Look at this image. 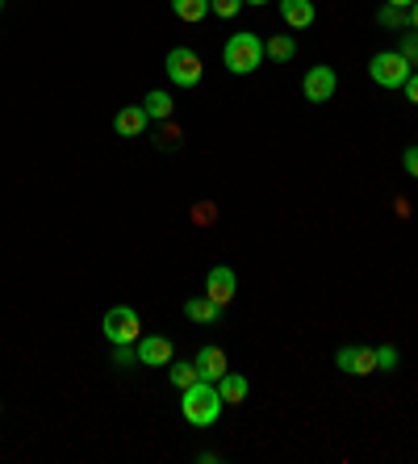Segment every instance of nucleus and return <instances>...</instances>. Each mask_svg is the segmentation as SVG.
<instances>
[{
    "mask_svg": "<svg viewBox=\"0 0 418 464\" xmlns=\"http://www.w3.org/2000/svg\"><path fill=\"white\" fill-rule=\"evenodd\" d=\"M335 364L344 368L347 377H368V372H376V347L347 343V347H339V352H335Z\"/></svg>",
    "mask_w": 418,
    "mask_h": 464,
    "instance_id": "obj_7",
    "label": "nucleus"
},
{
    "mask_svg": "<svg viewBox=\"0 0 418 464\" xmlns=\"http://www.w3.org/2000/svg\"><path fill=\"white\" fill-rule=\"evenodd\" d=\"M134 352H139V364H147V368H168L176 360V347L163 335H142L134 343Z\"/></svg>",
    "mask_w": 418,
    "mask_h": 464,
    "instance_id": "obj_9",
    "label": "nucleus"
},
{
    "mask_svg": "<svg viewBox=\"0 0 418 464\" xmlns=\"http://www.w3.org/2000/svg\"><path fill=\"white\" fill-rule=\"evenodd\" d=\"M376 22L389 25V30H397V25H410V17H406V9H394V5H385V9L376 13Z\"/></svg>",
    "mask_w": 418,
    "mask_h": 464,
    "instance_id": "obj_19",
    "label": "nucleus"
},
{
    "mask_svg": "<svg viewBox=\"0 0 418 464\" xmlns=\"http://www.w3.org/2000/svg\"><path fill=\"white\" fill-rule=\"evenodd\" d=\"M406 17H410V25H414V34H418V0H414V5H410V9H406Z\"/></svg>",
    "mask_w": 418,
    "mask_h": 464,
    "instance_id": "obj_26",
    "label": "nucleus"
},
{
    "mask_svg": "<svg viewBox=\"0 0 418 464\" xmlns=\"http://www.w3.org/2000/svg\"><path fill=\"white\" fill-rule=\"evenodd\" d=\"M385 5H394V9H410L414 0H385Z\"/></svg>",
    "mask_w": 418,
    "mask_h": 464,
    "instance_id": "obj_27",
    "label": "nucleus"
},
{
    "mask_svg": "<svg viewBox=\"0 0 418 464\" xmlns=\"http://www.w3.org/2000/svg\"><path fill=\"white\" fill-rule=\"evenodd\" d=\"M397 54H406L410 63H418V34H402V46H397Z\"/></svg>",
    "mask_w": 418,
    "mask_h": 464,
    "instance_id": "obj_23",
    "label": "nucleus"
},
{
    "mask_svg": "<svg viewBox=\"0 0 418 464\" xmlns=\"http://www.w3.org/2000/svg\"><path fill=\"white\" fill-rule=\"evenodd\" d=\"M238 9H243V0H209V13H218L222 22H230Z\"/></svg>",
    "mask_w": 418,
    "mask_h": 464,
    "instance_id": "obj_21",
    "label": "nucleus"
},
{
    "mask_svg": "<svg viewBox=\"0 0 418 464\" xmlns=\"http://www.w3.org/2000/svg\"><path fill=\"white\" fill-rule=\"evenodd\" d=\"M222 411H226V401L214 381H197V385H189L180 393V414H184V422H193V427H214V422L222 419Z\"/></svg>",
    "mask_w": 418,
    "mask_h": 464,
    "instance_id": "obj_1",
    "label": "nucleus"
},
{
    "mask_svg": "<svg viewBox=\"0 0 418 464\" xmlns=\"http://www.w3.org/2000/svg\"><path fill=\"white\" fill-rule=\"evenodd\" d=\"M397 360H402V356H397V347H376V372H394V368H397Z\"/></svg>",
    "mask_w": 418,
    "mask_h": 464,
    "instance_id": "obj_20",
    "label": "nucleus"
},
{
    "mask_svg": "<svg viewBox=\"0 0 418 464\" xmlns=\"http://www.w3.org/2000/svg\"><path fill=\"white\" fill-rule=\"evenodd\" d=\"M193 364H197V372H201V381H214V385L230 372V360H226L222 347H201Z\"/></svg>",
    "mask_w": 418,
    "mask_h": 464,
    "instance_id": "obj_10",
    "label": "nucleus"
},
{
    "mask_svg": "<svg viewBox=\"0 0 418 464\" xmlns=\"http://www.w3.org/2000/svg\"><path fill=\"white\" fill-rule=\"evenodd\" d=\"M218 393H222L226 406H243L247 393H251V385H247L243 372H226V377L218 381Z\"/></svg>",
    "mask_w": 418,
    "mask_h": 464,
    "instance_id": "obj_14",
    "label": "nucleus"
},
{
    "mask_svg": "<svg viewBox=\"0 0 418 464\" xmlns=\"http://www.w3.org/2000/svg\"><path fill=\"white\" fill-rule=\"evenodd\" d=\"M402 92H406V101L410 105H418V72H410V80L402 84Z\"/></svg>",
    "mask_w": 418,
    "mask_h": 464,
    "instance_id": "obj_25",
    "label": "nucleus"
},
{
    "mask_svg": "<svg viewBox=\"0 0 418 464\" xmlns=\"http://www.w3.org/2000/svg\"><path fill=\"white\" fill-rule=\"evenodd\" d=\"M184 318H189V323L209 326V323H218V318H222V305L209 302V297H189V302H184Z\"/></svg>",
    "mask_w": 418,
    "mask_h": 464,
    "instance_id": "obj_13",
    "label": "nucleus"
},
{
    "mask_svg": "<svg viewBox=\"0 0 418 464\" xmlns=\"http://www.w3.org/2000/svg\"><path fill=\"white\" fill-rule=\"evenodd\" d=\"M134 360H139V352H134V343H118V347H113V364H118V368L134 364Z\"/></svg>",
    "mask_w": 418,
    "mask_h": 464,
    "instance_id": "obj_22",
    "label": "nucleus"
},
{
    "mask_svg": "<svg viewBox=\"0 0 418 464\" xmlns=\"http://www.w3.org/2000/svg\"><path fill=\"white\" fill-rule=\"evenodd\" d=\"M235 293H238V276H235V268H209V276H205V297L209 302H218L226 310V305L235 302Z\"/></svg>",
    "mask_w": 418,
    "mask_h": 464,
    "instance_id": "obj_8",
    "label": "nucleus"
},
{
    "mask_svg": "<svg viewBox=\"0 0 418 464\" xmlns=\"http://www.w3.org/2000/svg\"><path fill=\"white\" fill-rule=\"evenodd\" d=\"M264 59H268V54H264V38H259V34H230L222 46V63H226V72H235V76H251Z\"/></svg>",
    "mask_w": 418,
    "mask_h": 464,
    "instance_id": "obj_2",
    "label": "nucleus"
},
{
    "mask_svg": "<svg viewBox=\"0 0 418 464\" xmlns=\"http://www.w3.org/2000/svg\"><path fill=\"white\" fill-rule=\"evenodd\" d=\"M264 54L277 59V63H289L293 54H297V43H293V34H272L268 43H264Z\"/></svg>",
    "mask_w": 418,
    "mask_h": 464,
    "instance_id": "obj_15",
    "label": "nucleus"
},
{
    "mask_svg": "<svg viewBox=\"0 0 418 464\" xmlns=\"http://www.w3.org/2000/svg\"><path fill=\"white\" fill-rule=\"evenodd\" d=\"M163 72H168V80H172L176 88H197L201 84V76H205L201 54L189 51V46H172L168 59H163Z\"/></svg>",
    "mask_w": 418,
    "mask_h": 464,
    "instance_id": "obj_3",
    "label": "nucleus"
},
{
    "mask_svg": "<svg viewBox=\"0 0 418 464\" xmlns=\"http://www.w3.org/2000/svg\"><path fill=\"white\" fill-rule=\"evenodd\" d=\"M147 126H151V118L142 105H126V109H118V118H113V130H118L122 139H139Z\"/></svg>",
    "mask_w": 418,
    "mask_h": 464,
    "instance_id": "obj_12",
    "label": "nucleus"
},
{
    "mask_svg": "<svg viewBox=\"0 0 418 464\" xmlns=\"http://www.w3.org/2000/svg\"><path fill=\"white\" fill-rule=\"evenodd\" d=\"M168 381H172L176 389H189V385H197L201 381V372H197V364H180V360H172V368H168Z\"/></svg>",
    "mask_w": 418,
    "mask_h": 464,
    "instance_id": "obj_18",
    "label": "nucleus"
},
{
    "mask_svg": "<svg viewBox=\"0 0 418 464\" xmlns=\"http://www.w3.org/2000/svg\"><path fill=\"white\" fill-rule=\"evenodd\" d=\"M368 76L381 88H402L410 80V59L397 51H376L373 63H368Z\"/></svg>",
    "mask_w": 418,
    "mask_h": 464,
    "instance_id": "obj_5",
    "label": "nucleus"
},
{
    "mask_svg": "<svg viewBox=\"0 0 418 464\" xmlns=\"http://www.w3.org/2000/svg\"><path fill=\"white\" fill-rule=\"evenodd\" d=\"M402 168H406L410 176H418V142H414V147H406V151H402Z\"/></svg>",
    "mask_w": 418,
    "mask_h": 464,
    "instance_id": "obj_24",
    "label": "nucleus"
},
{
    "mask_svg": "<svg viewBox=\"0 0 418 464\" xmlns=\"http://www.w3.org/2000/svg\"><path fill=\"white\" fill-rule=\"evenodd\" d=\"M0 9H5V0H0Z\"/></svg>",
    "mask_w": 418,
    "mask_h": 464,
    "instance_id": "obj_29",
    "label": "nucleus"
},
{
    "mask_svg": "<svg viewBox=\"0 0 418 464\" xmlns=\"http://www.w3.org/2000/svg\"><path fill=\"white\" fill-rule=\"evenodd\" d=\"M172 13L180 17V22L197 25V22H205V17H209V0H172Z\"/></svg>",
    "mask_w": 418,
    "mask_h": 464,
    "instance_id": "obj_16",
    "label": "nucleus"
},
{
    "mask_svg": "<svg viewBox=\"0 0 418 464\" xmlns=\"http://www.w3.org/2000/svg\"><path fill=\"white\" fill-rule=\"evenodd\" d=\"M243 5H268V0H243Z\"/></svg>",
    "mask_w": 418,
    "mask_h": 464,
    "instance_id": "obj_28",
    "label": "nucleus"
},
{
    "mask_svg": "<svg viewBox=\"0 0 418 464\" xmlns=\"http://www.w3.org/2000/svg\"><path fill=\"white\" fill-rule=\"evenodd\" d=\"M280 17L289 30H310L318 9H314V0H280Z\"/></svg>",
    "mask_w": 418,
    "mask_h": 464,
    "instance_id": "obj_11",
    "label": "nucleus"
},
{
    "mask_svg": "<svg viewBox=\"0 0 418 464\" xmlns=\"http://www.w3.org/2000/svg\"><path fill=\"white\" fill-rule=\"evenodd\" d=\"M101 331H105V339L113 347L118 343H139L142 339V323H139V314L130 310V305H113V310L101 318Z\"/></svg>",
    "mask_w": 418,
    "mask_h": 464,
    "instance_id": "obj_4",
    "label": "nucleus"
},
{
    "mask_svg": "<svg viewBox=\"0 0 418 464\" xmlns=\"http://www.w3.org/2000/svg\"><path fill=\"white\" fill-rule=\"evenodd\" d=\"M142 109H147V118H172V97L163 92V88H155V92H147V101H142Z\"/></svg>",
    "mask_w": 418,
    "mask_h": 464,
    "instance_id": "obj_17",
    "label": "nucleus"
},
{
    "mask_svg": "<svg viewBox=\"0 0 418 464\" xmlns=\"http://www.w3.org/2000/svg\"><path fill=\"white\" fill-rule=\"evenodd\" d=\"M335 88H339V76H335V67H326V63L310 67V72H306V80H301V92H306V101H310V105L331 101Z\"/></svg>",
    "mask_w": 418,
    "mask_h": 464,
    "instance_id": "obj_6",
    "label": "nucleus"
}]
</instances>
